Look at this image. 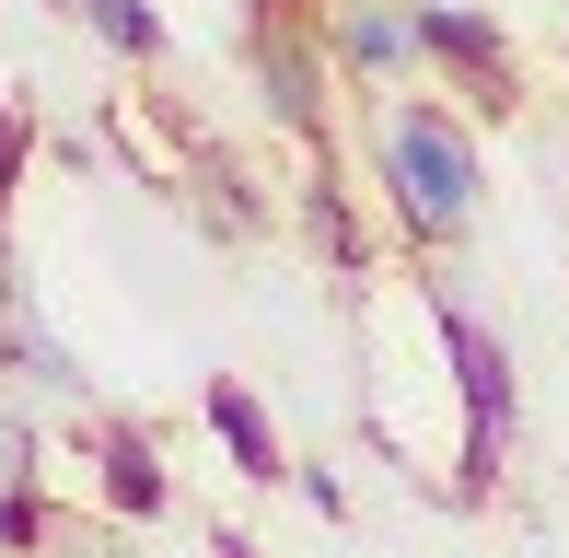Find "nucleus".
I'll return each instance as SVG.
<instances>
[{
  "mask_svg": "<svg viewBox=\"0 0 569 558\" xmlns=\"http://www.w3.org/2000/svg\"><path fill=\"white\" fill-rule=\"evenodd\" d=\"M383 187H396L407 233L442 245L477 221V140L453 129V106H396L383 117Z\"/></svg>",
  "mask_w": 569,
  "mask_h": 558,
  "instance_id": "obj_1",
  "label": "nucleus"
},
{
  "mask_svg": "<svg viewBox=\"0 0 569 558\" xmlns=\"http://www.w3.org/2000/svg\"><path fill=\"white\" fill-rule=\"evenodd\" d=\"M430 326H442V361H453V396H465V477H453V500L477 512V500L500 489V454H511V361H500V338H488L453 291H430Z\"/></svg>",
  "mask_w": 569,
  "mask_h": 558,
  "instance_id": "obj_2",
  "label": "nucleus"
},
{
  "mask_svg": "<svg viewBox=\"0 0 569 558\" xmlns=\"http://www.w3.org/2000/svg\"><path fill=\"white\" fill-rule=\"evenodd\" d=\"M419 12V47L453 70V93L477 117H523V59H511V36L477 12V0H407Z\"/></svg>",
  "mask_w": 569,
  "mask_h": 558,
  "instance_id": "obj_3",
  "label": "nucleus"
},
{
  "mask_svg": "<svg viewBox=\"0 0 569 558\" xmlns=\"http://www.w3.org/2000/svg\"><path fill=\"white\" fill-rule=\"evenodd\" d=\"M244 59H256V93H268V117L326 163V93H315V82H326V59L302 47L291 0H256V12H244Z\"/></svg>",
  "mask_w": 569,
  "mask_h": 558,
  "instance_id": "obj_4",
  "label": "nucleus"
},
{
  "mask_svg": "<svg viewBox=\"0 0 569 558\" xmlns=\"http://www.w3.org/2000/svg\"><path fill=\"white\" fill-rule=\"evenodd\" d=\"M407 47H419V12H396V0H326V59L338 70L383 82V70H407Z\"/></svg>",
  "mask_w": 569,
  "mask_h": 558,
  "instance_id": "obj_5",
  "label": "nucleus"
},
{
  "mask_svg": "<svg viewBox=\"0 0 569 558\" xmlns=\"http://www.w3.org/2000/svg\"><path fill=\"white\" fill-rule=\"evenodd\" d=\"M302 233H315V257L338 268V279H372V233H360L349 175H338V163H315V175H302Z\"/></svg>",
  "mask_w": 569,
  "mask_h": 558,
  "instance_id": "obj_6",
  "label": "nucleus"
},
{
  "mask_svg": "<svg viewBox=\"0 0 569 558\" xmlns=\"http://www.w3.org/2000/svg\"><path fill=\"white\" fill-rule=\"evenodd\" d=\"M210 430H221V454H232V477H256V489H279L291 477V454H279V430H268V408H256V385H210Z\"/></svg>",
  "mask_w": 569,
  "mask_h": 558,
  "instance_id": "obj_7",
  "label": "nucleus"
},
{
  "mask_svg": "<svg viewBox=\"0 0 569 558\" xmlns=\"http://www.w3.org/2000/svg\"><path fill=\"white\" fill-rule=\"evenodd\" d=\"M106 500L128 524H163L174 512V477H163V454H151V430H106Z\"/></svg>",
  "mask_w": 569,
  "mask_h": 558,
  "instance_id": "obj_8",
  "label": "nucleus"
},
{
  "mask_svg": "<svg viewBox=\"0 0 569 558\" xmlns=\"http://www.w3.org/2000/svg\"><path fill=\"white\" fill-rule=\"evenodd\" d=\"M59 12L82 23V36H106L117 59H163V47H174V23L151 12V0H59Z\"/></svg>",
  "mask_w": 569,
  "mask_h": 558,
  "instance_id": "obj_9",
  "label": "nucleus"
},
{
  "mask_svg": "<svg viewBox=\"0 0 569 558\" xmlns=\"http://www.w3.org/2000/svg\"><path fill=\"white\" fill-rule=\"evenodd\" d=\"M47 536H59V512H47L36 489H0V547H12V558H36Z\"/></svg>",
  "mask_w": 569,
  "mask_h": 558,
  "instance_id": "obj_10",
  "label": "nucleus"
},
{
  "mask_svg": "<svg viewBox=\"0 0 569 558\" xmlns=\"http://www.w3.org/2000/svg\"><path fill=\"white\" fill-rule=\"evenodd\" d=\"M23 151H36V117H23V106H0V210H12V175H23Z\"/></svg>",
  "mask_w": 569,
  "mask_h": 558,
  "instance_id": "obj_11",
  "label": "nucleus"
}]
</instances>
